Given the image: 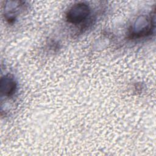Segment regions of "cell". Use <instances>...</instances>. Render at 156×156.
Listing matches in <instances>:
<instances>
[{
	"instance_id": "obj_1",
	"label": "cell",
	"mask_w": 156,
	"mask_h": 156,
	"mask_svg": "<svg viewBox=\"0 0 156 156\" xmlns=\"http://www.w3.org/2000/svg\"><path fill=\"white\" fill-rule=\"evenodd\" d=\"M90 13V9L88 5L83 2L73 5L67 12L66 18L71 24H77L85 20Z\"/></svg>"
},
{
	"instance_id": "obj_3",
	"label": "cell",
	"mask_w": 156,
	"mask_h": 156,
	"mask_svg": "<svg viewBox=\"0 0 156 156\" xmlns=\"http://www.w3.org/2000/svg\"><path fill=\"white\" fill-rule=\"evenodd\" d=\"M1 92L5 96H12L16 89V83L10 76H4L1 79Z\"/></svg>"
},
{
	"instance_id": "obj_2",
	"label": "cell",
	"mask_w": 156,
	"mask_h": 156,
	"mask_svg": "<svg viewBox=\"0 0 156 156\" xmlns=\"http://www.w3.org/2000/svg\"><path fill=\"white\" fill-rule=\"evenodd\" d=\"M152 17H141L132 27L130 35L132 38H138L147 36L152 33L154 29V22Z\"/></svg>"
}]
</instances>
